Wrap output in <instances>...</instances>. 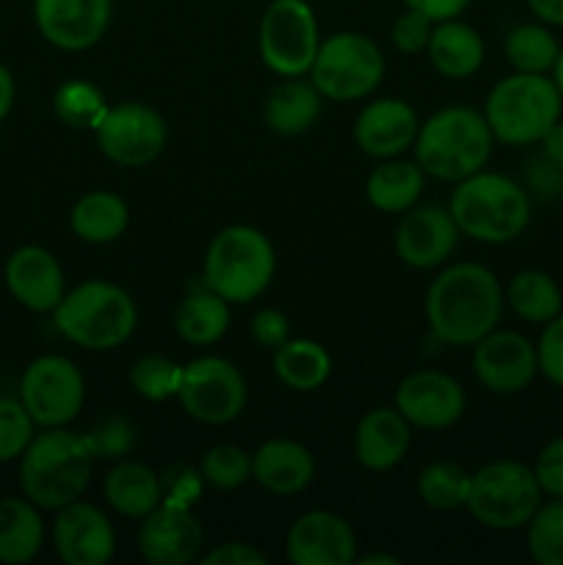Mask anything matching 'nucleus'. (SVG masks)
I'll use <instances>...</instances> for the list:
<instances>
[{
    "label": "nucleus",
    "instance_id": "obj_8",
    "mask_svg": "<svg viewBox=\"0 0 563 565\" xmlns=\"http://www.w3.org/2000/svg\"><path fill=\"white\" fill-rule=\"evenodd\" d=\"M541 491L535 472L522 461H495L472 475L467 497V511L475 522L489 530H519L530 522L541 505Z\"/></svg>",
    "mask_w": 563,
    "mask_h": 565
},
{
    "label": "nucleus",
    "instance_id": "obj_30",
    "mask_svg": "<svg viewBox=\"0 0 563 565\" xmlns=\"http://www.w3.org/2000/svg\"><path fill=\"white\" fill-rule=\"evenodd\" d=\"M174 326L188 345H213L230 329V301L204 285L202 290L182 298L174 312Z\"/></svg>",
    "mask_w": 563,
    "mask_h": 565
},
{
    "label": "nucleus",
    "instance_id": "obj_53",
    "mask_svg": "<svg viewBox=\"0 0 563 565\" xmlns=\"http://www.w3.org/2000/svg\"><path fill=\"white\" fill-rule=\"evenodd\" d=\"M353 563H359V565H397L401 561H397L395 555H364V557L357 555V561H353Z\"/></svg>",
    "mask_w": 563,
    "mask_h": 565
},
{
    "label": "nucleus",
    "instance_id": "obj_43",
    "mask_svg": "<svg viewBox=\"0 0 563 565\" xmlns=\"http://www.w3.org/2000/svg\"><path fill=\"white\" fill-rule=\"evenodd\" d=\"M431 31H434V20H428L419 11L406 9V14L397 17L395 25H392V42H395V47L401 53H423L428 47Z\"/></svg>",
    "mask_w": 563,
    "mask_h": 565
},
{
    "label": "nucleus",
    "instance_id": "obj_48",
    "mask_svg": "<svg viewBox=\"0 0 563 565\" xmlns=\"http://www.w3.org/2000/svg\"><path fill=\"white\" fill-rule=\"evenodd\" d=\"M199 497V478L191 469L180 467L174 472H169V480L163 483V500L182 502V505H191Z\"/></svg>",
    "mask_w": 563,
    "mask_h": 565
},
{
    "label": "nucleus",
    "instance_id": "obj_44",
    "mask_svg": "<svg viewBox=\"0 0 563 565\" xmlns=\"http://www.w3.org/2000/svg\"><path fill=\"white\" fill-rule=\"evenodd\" d=\"M533 472L544 494L563 497V436L539 452Z\"/></svg>",
    "mask_w": 563,
    "mask_h": 565
},
{
    "label": "nucleus",
    "instance_id": "obj_26",
    "mask_svg": "<svg viewBox=\"0 0 563 565\" xmlns=\"http://www.w3.org/2000/svg\"><path fill=\"white\" fill-rule=\"evenodd\" d=\"M105 502L119 516L144 519L163 502V480L138 461H121L105 475Z\"/></svg>",
    "mask_w": 563,
    "mask_h": 565
},
{
    "label": "nucleus",
    "instance_id": "obj_50",
    "mask_svg": "<svg viewBox=\"0 0 563 565\" xmlns=\"http://www.w3.org/2000/svg\"><path fill=\"white\" fill-rule=\"evenodd\" d=\"M539 143H541V154H544L546 160L563 166V121L561 119L544 132V138H541Z\"/></svg>",
    "mask_w": 563,
    "mask_h": 565
},
{
    "label": "nucleus",
    "instance_id": "obj_17",
    "mask_svg": "<svg viewBox=\"0 0 563 565\" xmlns=\"http://www.w3.org/2000/svg\"><path fill=\"white\" fill-rule=\"evenodd\" d=\"M53 546L66 565H105L116 552L114 524L97 505L75 500L59 508Z\"/></svg>",
    "mask_w": 563,
    "mask_h": 565
},
{
    "label": "nucleus",
    "instance_id": "obj_54",
    "mask_svg": "<svg viewBox=\"0 0 563 565\" xmlns=\"http://www.w3.org/2000/svg\"><path fill=\"white\" fill-rule=\"evenodd\" d=\"M552 81H555L557 92H561V97H563V50H561V53H557L555 66H552Z\"/></svg>",
    "mask_w": 563,
    "mask_h": 565
},
{
    "label": "nucleus",
    "instance_id": "obj_21",
    "mask_svg": "<svg viewBox=\"0 0 563 565\" xmlns=\"http://www.w3.org/2000/svg\"><path fill=\"white\" fill-rule=\"evenodd\" d=\"M458 226L450 210L417 207L395 232V252L408 268L428 270L445 265L458 246Z\"/></svg>",
    "mask_w": 563,
    "mask_h": 565
},
{
    "label": "nucleus",
    "instance_id": "obj_19",
    "mask_svg": "<svg viewBox=\"0 0 563 565\" xmlns=\"http://www.w3.org/2000/svg\"><path fill=\"white\" fill-rule=\"evenodd\" d=\"M287 557L296 565H351L357 561V535L337 513L309 511L287 533Z\"/></svg>",
    "mask_w": 563,
    "mask_h": 565
},
{
    "label": "nucleus",
    "instance_id": "obj_51",
    "mask_svg": "<svg viewBox=\"0 0 563 565\" xmlns=\"http://www.w3.org/2000/svg\"><path fill=\"white\" fill-rule=\"evenodd\" d=\"M528 6L541 22L563 28V0H528Z\"/></svg>",
    "mask_w": 563,
    "mask_h": 565
},
{
    "label": "nucleus",
    "instance_id": "obj_15",
    "mask_svg": "<svg viewBox=\"0 0 563 565\" xmlns=\"http://www.w3.org/2000/svg\"><path fill=\"white\" fill-rule=\"evenodd\" d=\"M472 348L475 375L495 395H517V392L528 390L539 373L535 345L519 331L495 329Z\"/></svg>",
    "mask_w": 563,
    "mask_h": 565
},
{
    "label": "nucleus",
    "instance_id": "obj_37",
    "mask_svg": "<svg viewBox=\"0 0 563 565\" xmlns=\"http://www.w3.org/2000/svg\"><path fill=\"white\" fill-rule=\"evenodd\" d=\"M53 108L64 125L92 127V130H97V125L103 121L105 110H108V103H105V94L99 92L94 83L66 81L64 86L55 92Z\"/></svg>",
    "mask_w": 563,
    "mask_h": 565
},
{
    "label": "nucleus",
    "instance_id": "obj_16",
    "mask_svg": "<svg viewBox=\"0 0 563 565\" xmlns=\"http://www.w3.org/2000/svg\"><path fill=\"white\" fill-rule=\"evenodd\" d=\"M467 395L453 375L439 370H419L406 375L395 392V408L408 425L423 430L450 428L461 419Z\"/></svg>",
    "mask_w": 563,
    "mask_h": 565
},
{
    "label": "nucleus",
    "instance_id": "obj_39",
    "mask_svg": "<svg viewBox=\"0 0 563 565\" xmlns=\"http://www.w3.org/2000/svg\"><path fill=\"white\" fill-rule=\"evenodd\" d=\"M202 478L215 489H237L252 478V456L235 445H219L202 458Z\"/></svg>",
    "mask_w": 563,
    "mask_h": 565
},
{
    "label": "nucleus",
    "instance_id": "obj_23",
    "mask_svg": "<svg viewBox=\"0 0 563 565\" xmlns=\"http://www.w3.org/2000/svg\"><path fill=\"white\" fill-rule=\"evenodd\" d=\"M412 445V425L397 408H375L357 425L353 450L357 461L370 472H384L406 458Z\"/></svg>",
    "mask_w": 563,
    "mask_h": 565
},
{
    "label": "nucleus",
    "instance_id": "obj_45",
    "mask_svg": "<svg viewBox=\"0 0 563 565\" xmlns=\"http://www.w3.org/2000/svg\"><path fill=\"white\" fill-rule=\"evenodd\" d=\"M252 337L259 345L276 351V348L285 345V342L290 340V323H287L285 315L276 312V309H263V312L254 315Z\"/></svg>",
    "mask_w": 563,
    "mask_h": 565
},
{
    "label": "nucleus",
    "instance_id": "obj_41",
    "mask_svg": "<svg viewBox=\"0 0 563 565\" xmlns=\"http://www.w3.org/2000/svg\"><path fill=\"white\" fill-rule=\"evenodd\" d=\"M83 436H86L94 461H119L132 450V428L127 419L108 417Z\"/></svg>",
    "mask_w": 563,
    "mask_h": 565
},
{
    "label": "nucleus",
    "instance_id": "obj_1",
    "mask_svg": "<svg viewBox=\"0 0 563 565\" xmlns=\"http://www.w3.org/2000/svg\"><path fill=\"white\" fill-rule=\"evenodd\" d=\"M502 301V287L489 268L458 263L431 281L425 318L445 345H478L500 323Z\"/></svg>",
    "mask_w": 563,
    "mask_h": 565
},
{
    "label": "nucleus",
    "instance_id": "obj_2",
    "mask_svg": "<svg viewBox=\"0 0 563 565\" xmlns=\"http://www.w3.org/2000/svg\"><path fill=\"white\" fill-rule=\"evenodd\" d=\"M94 456L86 436L64 428H44L20 456L22 497L44 511H59L81 500L92 483Z\"/></svg>",
    "mask_w": 563,
    "mask_h": 565
},
{
    "label": "nucleus",
    "instance_id": "obj_11",
    "mask_svg": "<svg viewBox=\"0 0 563 565\" xmlns=\"http://www.w3.org/2000/svg\"><path fill=\"white\" fill-rule=\"evenodd\" d=\"M86 381L75 362L64 356L33 359L20 379V403L39 428H64L81 414Z\"/></svg>",
    "mask_w": 563,
    "mask_h": 565
},
{
    "label": "nucleus",
    "instance_id": "obj_24",
    "mask_svg": "<svg viewBox=\"0 0 563 565\" xmlns=\"http://www.w3.org/2000/svg\"><path fill=\"white\" fill-rule=\"evenodd\" d=\"M252 478L270 494H298L312 483L315 458L298 441L270 439L252 456Z\"/></svg>",
    "mask_w": 563,
    "mask_h": 565
},
{
    "label": "nucleus",
    "instance_id": "obj_3",
    "mask_svg": "<svg viewBox=\"0 0 563 565\" xmlns=\"http://www.w3.org/2000/svg\"><path fill=\"white\" fill-rule=\"evenodd\" d=\"M491 127L480 110L450 105L419 125L414 138V158L428 177L442 182H461L491 158Z\"/></svg>",
    "mask_w": 563,
    "mask_h": 565
},
{
    "label": "nucleus",
    "instance_id": "obj_46",
    "mask_svg": "<svg viewBox=\"0 0 563 565\" xmlns=\"http://www.w3.org/2000/svg\"><path fill=\"white\" fill-rule=\"evenodd\" d=\"M268 555L252 544H241V541H230V544L215 546L213 552L202 557V565H265Z\"/></svg>",
    "mask_w": 563,
    "mask_h": 565
},
{
    "label": "nucleus",
    "instance_id": "obj_42",
    "mask_svg": "<svg viewBox=\"0 0 563 565\" xmlns=\"http://www.w3.org/2000/svg\"><path fill=\"white\" fill-rule=\"evenodd\" d=\"M535 356H539V373L550 384L563 386V315L544 323L539 345H535Z\"/></svg>",
    "mask_w": 563,
    "mask_h": 565
},
{
    "label": "nucleus",
    "instance_id": "obj_40",
    "mask_svg": "<svg viewBox=\"0 0 563 565\" xmlns=\"http://www.w3.org/2000/svg\"><path fill=\"white\" fill-rule=\"evenodd\" d=\"M33 428H36V423L20 401L0 397V463L17 461L25 452V447L36 436Z\"/></svg>",
    "mask_w": 563,
    "mask_h": 565
},
{
    "label": "nucleus",
    "instance_id": "obj_47",
    "mask_svg": "<svg viewBox=\"0 0 563 565\" xmlns=\"http://www.w3.org/2000/svg\"><path fill=\"white\" fill-rule=\"evenodd\" d=\"M528 182L539 196L552 199V196H561L563 193V166L552 163L541 154L539 160H533L528 169Z\"/></svg>",
    "mask_w": 563,
    "mask_h": 565
},
{
    "label": "nucleus",
    "instance_id": "obj_32",
    "mask_svg": "<svg viewBox=\"0 0 563 565\" xmlns=\"http://www.w3.org/2000/svg\"><path fill=\"white\" fill-rule=\"evenodd\" d=\"M274 373L296 392H312L331 375V356L315 340H287L274 351Z\"/></svg>",
    "mask_w": 563,
    "mask_h": 565
},
{
    "label": "nucleus",
    "instance_id": "obj_34",
    "mask_svg": "<svg viewBox=\"0 0 563 565\" xmlns=\"http://www.w3.org/2000/svg\"><path fill=\"white\" fill-rule=\"evenodd\" d=\"M472 475L453 461H436L419 472L417 494L434 511H456L467 505Z\"/></svg>",
    "mask_w": 563,
    "mask_h": 565
},
{
    "label": "nucleus",
    "instance_id": "obj_35",
    "mask_svg": "<svg viewBox=\"0 0 563 565\" xmlns=\"http://www.w3.org/2000/svg\"><path fill=\"white\" fill-rule=\"evenodd\" d=\"M557 39L544 25H519L506 36V58L517 72L546 75L555 66Z\"/></svg>",
    "mask_w": 563,
    "mask_h": 565
},
{
    "label": "nucleus",
    "instance_id": "obj_33",
    "mask_svg": "<svg viewBox=\"0 0 563 565\" xmlns=\"http://www.w3.org/2000/svg\"><path fill=\"white\" fill-rule=\"evenodd\" d=\"M506 301L528 323H550L563 307L561 287L544 270H522L513 276L506 290Z\"/></svg>",
    "mask_w": 563,
    "mask_h": 565
},
{
    "label": "nucleus",
    "instance_id": "obj_20",
    "mask_svg": "<svg viewBox=\"0 0 563 565\" xmlns=\"http://www.w3.org/2000/svg\"><path fill=\"white\" fill-rule=\"evenodd\" d=\"M6 287L31 312H55L66 296L64 268L42 246H22L6 259Z\"/></svg>",
    "mask_w": 563,
    "mask_h": 565
},
{
    "label": "nucleus",
    "instance_id": "obj_10",
    "mask_svg": "<svg viewBox=\"0 0 563 565\" xmlns=\"http://www.w3.org/2000/svg\"><path fill=\"white\" fill-rule=\"evenodd\" d=\"M320 50L315 11L307 0H274L259 22V55L279 77H304Z\"/></svg>",
    "mask_w": 563,
    "mask_h": 565
},
{
    "label": "nucleus",
    "instance_id": "obj_13",
    "mask_svg": "<svg viewBox=\"0 0 563 565\" xmlns=\"http://www.w3.org/2000/svg\"><path fill=\"white\" fill-rule=\"evenodd\" d=\"M94 132L105 158L127 169L152 163L169 138L163 116L144 103L108 105Z\"/></svg>",
    "mask_w": 563,
    "mask_h": 565
},
{
    "label": "nucleus",
    "instance_id": "obj_29",
    "mask_svg": "<svg viewBox=\"0 0 563 565\" xmlns=\"http://www.w3.org/2000/svg\"><path fill=\"white\" fill-rule=\"evenodd\" d=\"M130 224V210L121 196L110 191H92L72 207L70 226L86 243H114L125 235Z\"/></svg>",
    "mask_w": 563,
    "mask_h": 565
},
{
    "label": "nucleus",
    "instance_id": "obj_5",
    "mask_svg": "<svg viewBox=\"0 0 563 565\" xmlns=\"http://www.w3.org/2000/svg\"><path fill=\"white\" fill-rule=\"evenodd\" d=\"M55 329L86 351H114L138 326V309L114 281L92 279L72 287L53 312Z\"/></svg>",
    "mask_w": 563,
    "mask_h": 565
},
{
    "label": "nucleus",
    "instance_id": "obj_18",
    "mask_svg": "<svg viewBox=\"0 0 563 565\" xmlns=\"http://www.w3.org/2000/svg\"><path fill=\"white\" fill-rule=\"evenodd\" d=\"M110 9V0H33V20L53 47L77 53L105 36Z\"/></svg>",
    "mask_w": 563,
    "mask_h": 565
},
{
    "label": "nucleus",
    "instance_id": "obj_4",
    "mask_svg": "<svg viewBox=\"0 0 563 565\" xmlns=\"http://www.w3.org/2000/svg\"><path fill=\"white\" fill-rule=\"evenodd\" d=\"M447 210L461 235L491 246L517 241L530 224L528 191L511 177L484 169L456 182Z\"/></svg>",
    "mask_w": 563,
    "mask_h": 565
},
{
    "label": "nucleus",
    "instance_id": "obj_6",
    "mask_svg": "<svg viewBox=\"0 0 563 565\" xmlns=\"http://www.w3.org/2000/svg\"><path fill=\"white\" fill-rule=\"evenodd\" d=\"M563 97L555 81L533 72H517L497 83L486 97L484 116L495 141L508 147H530L561 119Z\"/></svg>",
    "mask_w": 563,
    "mask_h": 565
},
{
    "label": "nucleus",
    "instance_id": "obj_36",
    "mask_svg": "<svg viewBox=\"0 0 563 565\" xmlns=\"http://www.w3.org/2000/svg\"><path fill=\"white\" fill-rule=\"evenodd\" d=\"M528 552L541 565H563V497H552V502H541L539 511L530 516Z\"/></svg>",
    "mask_w": 563,
    "mask_h": 565
},
{
    "label": "nucleus",
    "instance_id": "obj_14",
    "mask_svg": "<svg viewBox=\"0 0 563 565\" xmlns=\"http://www.w3.org/2000/svg\"><path fill=\"white\" fill-rule=\"evenodd\" d=\"M204 533L191 505L163 500L147 513L138 530V552L152 565H185L202 552Z\"/></svg>",
    "mask_w": 563,
    "mask_h": 565
},
{
    "label": "nucleus",
    "instance_id": "obj_9",
    "mask_svg": "<svg viewBox=\"0 0 563 565\" xmlns=\"http://www.w3.org/2000/svg\"><path fill=\"white\" fill-rule=\"evenodd\" d=\"M309 81L331 103H353L375 92L384 77V55L362 33H334L320 42Z\"/></svg>",
    "mask_w": 563,
    "mask_h": 565
},
{
    "label": "nucleus",
    "instance_id": "obj_38",
    "mask_svg": "<svg viewBox=\"0 0 563 565\" xmlns=\"http://www.w3.org/2000/svg\"><path fill=\"white\" fill-rule=\"evenodd\" d=\"M182 379V364H174L166 356H141L130 370V384L144 401H169L177 397Z\"/></svg>",
    "mask_w": 563,
    "mask_h": 565
},
{
    "label": "nucleus",
    "instance_id": "obj_7",
    "mask_svg": "<svg viewBox=\"0 0 563 565\" xmlns=\"http://www.w3.org/2000/svg\"><path fill=\"white\" fill-rule=\"evenodd\" d=\"M276 254L268 237L246 224L221 230L204 254V285L230 303H252L268 290Z\"/></svg>",
    "mask_w": 563,
    "mask_h": 565
},
{
    "label": "nucleus",
    "instance_id": "obj_25",
    "mask_svg": "<svg viewBox=\"0 0 563 565\" xmlns=\"http://www.w3.org/2000/svg\"><path fill=\"white\" fill-rule=\"evenodd\" d=\"M428 58L439 75L450 81H464L472 77L484 64V39L472 25L458 20L434 22V31L428 39Z\"/></svg>",
    "mask_w": 563,
    "mask_h": 565
},
{
    "label": "nucleus",
    "instance_id": "obj_52",
    "mask_svg": "<svg viewBox=\"0 0 563 565\" xmlns=\"http://www.w3.org/2000/svg\"><path fill=\"white\" fill-rule=\"evenodd\" d=\"M14 97H17V83L14 75L6 64H0V121L11 114L14 108Z\"/></svg>",
    "mask_w": 563,
    "mask_h": 565
},
{
    "label": "nucleus",
    "instance_id": "obj_31",
    "mask_svg": "<svg viewBox=\"0 0 563 565\" xmlns=\"http://www.w3.org/2000/svg\"><path fill=\"white\" fill-rule=\"evenodd\" d=\"M425 188V171L406 160H386L368 177V199L381 213H408Z\"/></svg>",
    "mask_w": 563,
    "mask_h": 565
},
{
    "label": "nucleus",
    "instance_id": "obj_28",
    "mask_svg": "<svg viewBox=\"0 0 563 565\" xmlns=\"http://www.w3.org/2000/svg\"><path fill=\"white\" fill-rule=\"evenodd\" d=\"M323 94L312 81L287 77L265 99V125L276 136H301L318 121Z\"/></svg>",
    "mask_w": 563,
    "mask_h": 565
},
{
    "label": "nucleus",
    "instance_id": "obj_27",
    "mask_svg": "<svg viewBox=\"0 0 563 565\" xmlns=\"http://www.w3.org/2000/svg\"><path fill=\"white\" fill-rule=\"evenodd\" d=\"M42 508L28 497H6L0 500V563H31L42 552L44 522Z\"/></svg>",
    "mask_w": 563,
    "mask_h": 565
},
{
    "label": "nucleus",
    "instance_id": "obj_22",
    "mask_svg": "<svg viewBox=\"0 0 563 565\" xmlns=\"http://www.w3.org/2000/svg\"><path fill=\"white\" fill-rule=\"evenodd\" d=\"M417 130L419 119L412 105L403 99H375L357 116L353 138L364 154L390 160L414 147Z\"/></svg>",
    "mask_w": 563,
    "mask_h": 565
},
{
    "label": "nucleus",
    "instance_id": "obj_49",
    "mask_svg": "<svg viewBox=\"0 0 563 565\" xmlns=\"http://www.w3.org/2000/svg\"><path fill=\"white\" fill-rule=\"evenodd\" d=\"M403 3H406V9L419 11V14H425L428 20L445 22L456 20L472 0H403Z\"/></svg>",
    "mask_w": 563,
    "mask_h": 565
},
{
    "label": "nucleus",
    "instance_id": "obj_12",
    "mask_svg": "<svg viewBox=\"0 0 563 565\" xmlns=\"http://www.w3.org/2000/svg\"><path fill=\"white\" fill-rule=\"evenodd\" d=\"M246 381L241 370L221 356H199L182 364L180 401L182 412L204 425H226L241 417L246 406Z\"/></svg>",
    "mask_w": 563,
    "mask_h": 565
}]
</instances>
